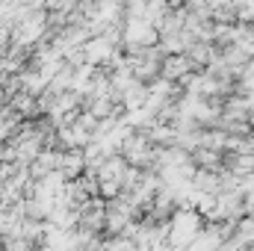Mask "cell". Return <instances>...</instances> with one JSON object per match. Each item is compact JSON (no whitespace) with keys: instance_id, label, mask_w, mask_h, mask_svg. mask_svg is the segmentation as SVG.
<instances>
[{"instance_id":"6da1fadb","label":"cell","mask_w":254,"mask_h":251,"mask_svg":"<svg viewBox=\"0 0 254 251\" xmlns=\"http://www.w3.org/2000/svg\"><path fill=\"white\" fill-rule=\"evenodd\" d=\"M86 57H89V63L107 60V57H110V42H107V39H95L92 45H86Z\"/></svg>"}]
</instances>
